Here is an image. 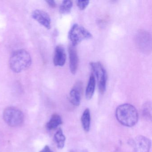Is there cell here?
<instances>
[{
  "label": "cell",
  "instance_id": "1",
  "mask_svg": "<svg viewBox=\"0 0 152 152\" xmlns=\"http://www.w3.org/2000/svg\"><path fill=\"white\" fill-rule=\"evenodd\" d=\"M115 114L119 122L126 127H133L138 121L137 111L136 107L131 104H122L117 107Z\"/></svg>",
  "mask_w": 152,
  "mask_h": 152
},
{
  "label": "cell",
  "instance_id": "2",
  "mask_svg": "<svg viewBox=\"0 0 152 152\" xmlns=\"http://www.w3.org/2000/svg\"><path fill=\"white\" fill-rule=\"evenodd\" d=\"M31 64V58L29 53L24 50H18L12 54L10 65L15 72L19 73L29 68Z\"/></svg>",
  "mask_w": 152,
  "mask_h": 152
},
{
  "label": "cell",
  "instance_id": "3",
  "mask_svg": "<svg viewBox=\"0 0 152 152\" xmlns=\"http://www.w3.org/2000/svg\"><path fill=\"white\" fill-rule=\"evenodd\" d=\"M91 37L92 34L90 32L78 24H74L68 33V38L72 46L74 47H75L84 40L88 39Z\"/></svg>",
  "mask_w": 152,
  "mask_h": 152
},
{
  "label": "cell",
  "instance_id": "4",
  "mask_svg": "<svg viewBox=\"0 0 152 152\" xmlns=\"http://www.w3.org/2000/svg\"><path fill=\"white\" fill-rule=\"evenodd\" d=\"M3 119L10 127H16L23 124L24 116L23 112L18 108L8 107L4 110Z\"/></svg>",
  "mask_w": 152,
  "mask_h": 152
},
{
  "label": "cell",
  "instance_id": "5",
  "mask_svg": "<svg viewBox=\"0 0 152 152\" xmlns=\"http://www.w3.org/2000/svg\"><path fill=\"white\" fill-rule=\"evenodd\" d=\"M91 69L97 81L98 86L100 93H104L106 89L107 75L103 65L99 62H91L90 64Z\"/></svg>",
  "mask_w": 152,
  "mask_h": 152
},
{
  "label": "cell",
  "instance_id": "6",
  "mask_svg": "<svg viewBox=\"0 0 152 152\" xmlns=\"http://www.w3.org/2000/svg\"><path fill=\"white\" fill-rule=\"evenodd\" d=\"M134 152H149L151 147L149 139L142 135L137 136L132 140Z\"/></svg>",
  "mask_w": 152,
  "mask_h": 152
},
{
  "label": "cell",
  "instance_id": "7",
  "mask_svg": "<svg viewBox=\"0 0 152 152\" xmlns=\"http://www.w3.org/2000/svg\"><path fill=\"white\" fill-rule=\"evenodd\" d=\"M34 19L47 29L51 28V20L48 13L43 10H36L32 14Z\"/></svg>",
  "mask_w": 152,
  "mask_h": 152
},
{
  "label": "cell",
  "instance_id": "8",
  "mask_svg": "<svg viewBox=\"0 0 152 152\" xmlns=\"http://www.w3.org/2000/svg\"><path fill=\"white\" fill-rule=\"evenodd\" d=\"M69 57V67L72 74H75L79 65V57L75 47L70 45L68 47Z\"/></svg>",
  "mask_w": 152,
  "mask_h": 152
},
{
  "label": "cell",
  "instance_id": "9",
  "mask_svg": "<svg viewBox=\"0 0 152 152\" xmlns=\"http://www.w3.org/2000/svg\"><path fill=\"white\" fill-rule=\"evenodd\" d=\"M66 54L64 47L61 46H57L54 53V64L56 66H62L65 64Z\"/></svg>",
  "mask_w": 152,
  "mask_h": 152
},
{
  "label": "cell",
  "instance_id": "10",
  "mask_svg": "<svg viewBox=\"0 0 152 152\" xmlns=\"http://www.w3.org/2000/svg\"><path fill=\"white\" fill-rule=\"evenodd\" d=\"M73 88L71 90L69 94V98L71 103L73 105L78 106L80 105L81 101L80 89L79 87L80 83H77Z\"/></svg>",
  "mask_w": 152,
  "mask_h": 152
},
{
  "label": "cell",
  "instance_id": "11",
  "mask_svg": "<svg viewBox=\"0 0 152 152\" xmlns=\"http://www.w3.org/2000/svg\"><path fill=\"white\" fill-rule=\"evenodd\" d=\"M96 80L93 74L90 76L88 82L86 87L85 96L88 100L91 99L94 95L96 88Z\"/></svg>",
  "mask_w": 152,
  "mask_h": 152
},
{
  "label": "cell",
  "instance_id": "12",
  "mask_svg": "<svg viewBox=\"0 0 152 152\" xmlns=\"http://www.w3.org/2000/svg\"><path fill=\"white\" fill-rule=\"evenodd\" d=\"M62 123L63 121L61 116L57 114H54L51 116L50 121L47 123L46 126L48 129L51 130L56 129L62 124Z\"/></svg>",
  "mask_w": 152,
  "mask_h": 152
},
{
  "label": "cell",
  "instance_id": "13",
  "mask_svg": "<svg viewBox=\"0 0 152 152\" xmlns=\"http://www.w3.org/2000/svg\"><path fill=\"white\" fill-rule=\"evenodd\" d=\"M91 113L89 108H86L81 117V122L83 129L86 132H88L90 129Z\"/></svg>",
  "mask_w": 152,
  "mask_h": 152
},
{
  "label": "cell",
  "instance_id": "14",
  "mask_svg": "<svg viewBox=\"0 0 152 152\" xmlns=\"http://www.w3.org/2000/svg\"><path fill=\"white\" fill-rule=\"evenodd\" d=\"M54 139L58 148L62 149L64 147L66 137L62 129H59L57 131L54 136Z\"/></svg>",
  "mask_w": 152,
  "mask_h": 152
},
{
  "label": "cell",
  "instance_id": "15",
  "mask_svg": "<svg viewBox=\"0 0 152 152\" xmlns=\"http://www.w3.org/2000/svg\"><path fill=\"white\" fill-rule=\"evenodd\" d=\"M73 6V2L70 0H66L62 1L59 8L60 14H67L70 13Z\"/></svg>",
  "mask_w": 152,
  "mask_h": 152
},
{
  "label": "cell",
  "instance_id": "16",
  "mask_svg": "<svg viewBox=\"0 0 152 152\" xmlns=\"http://www.w3.org/2000/svg\"><path fill=\"white\" fill-rule=\"evenodd\" d=\"M142 113L143 117L146 120H151L152 119V106L150 102L145 103L142 107Z\"/></svg>",
  "mask_w": 152,
  "mask_h": 152
},
{
  "label": "cell",
  "instance_id": "17",
  "mask_svg": "<svg viewBox=\"0 0 152 152\" xmlns=\"http://www.w3.org/2000/svg\"><path fill=\"white\" fill-rule=\"evenodd\" d=\"M89 2V1L78 0V1H76V3L79 9L83 10H85L87 8V7L88 6Z\"/></svg>",
  "mask_w": 152,
  "mask_h": 152
},
{
  "label": "cell",
  "instance_id": "18",
  "mask_svg": "<svg viewBox=\"0 0 152 152\" xmlns=\"http://www.w3.org/2000/svg\"><path fill=\"white\" fill-rule=\"evenodd\" d=\"M50 7L52 8H55L56 7V3L54 1H47Z\"/></svg>",
  "mask_w": 152,
  "mask_h": 152
},
{
  "label": "cell",
  "instance_id": "19",
  "mask_svg": "<svg viewBox=\"0 0 152 152\" xmlns=\"http://www.w3.org/2000/svg\"><path fill=\"white\" fill-rule=\"evenodd\" d=\"M39 152H53V151L50 149V148L48 145H46L45 147Z\"/></svg>",
  "mask_w": 152,
  "mask_h": 152
},
{
  "label": "cell",
  "instance_id": "20",
  "mask_svg": "<svg viewBox=\"0 0 152 152\" xmlns=\"http://www.w3.org/2000/svg\"><path fill=\"white\" fill-rule=\"evenodd\" d=\"M82 152H88V150H86V149H85V150H83V151H82Z\"/></svg>",
  "mask_w": 152,
  "mask_h": 152
},
{
  "label": "cell",
  "instance_id": "21",
  "mask_svg": "<svg viewBox=\"0 0 152 152\" xmlns=\"http://www.w3.org/2000/svg\"><path fill=\"white\" fill-rule=\"evenodd\" d=\"M70 152H75L74 151H70Z\"/></svg>",
  "mask_w": 152,
  "mask_h": 152
}]
</instances>
